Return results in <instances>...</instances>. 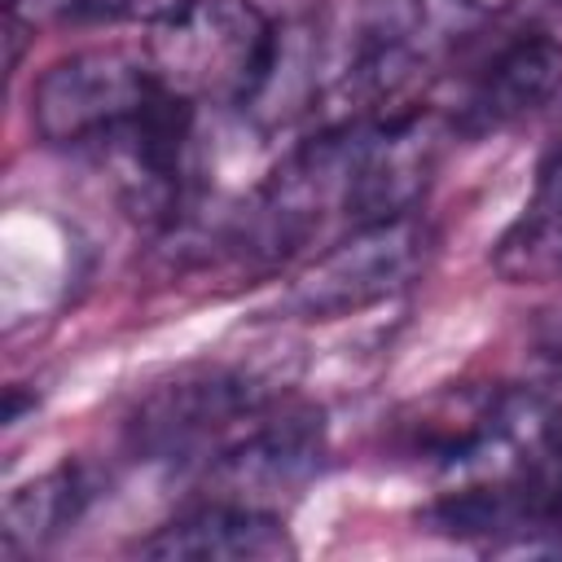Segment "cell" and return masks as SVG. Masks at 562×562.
<instances>
[{"label": "cell", "mask_w": 562, "mask_h": 562, "mask_svg": "<svg viewBox=\"0 0 562 562\" xmlns=\"http://www.w3.org/2000/svg\"><path fill=\"white\" fill-rule=\"evenodd\" d=\"M193 114L198 105L154 88L127 123L97 140L105 149L119 202L149 228H171L184 211L193 184Z\"/></svg>", "instance_id": "4"}, {"label": "cell", "mask_w": 562, "mask_h": 562, "mask_svg": "<svg viewBox=\"0 0 562 562\" xmlns=\"http://www.w3.org/2000/svg\"><path fill=\"white\" fill-rule=\"evenodd\" d=\"M281 31L255 0H184L149 26L145 66L189 105H246L268 83Z\"/></svg>", "instance_id": "1"}, {"label": "cell", "mask_w": 562, "mask_h": 562, "mask_svg": "<svg viewBox=\"0 0 562 562\" xmlns=\"http://www.w3.org/2000/svg\"><path fill=\"white\" fill-rule=\"evenodd\" d=\"M430 255H435V233L417 211L395 220L351 224L342 241H334L294 272V281L281 294V307L307 321L356 316L408 290L426 272Z\"/></svg>", "instance_id": "3"}, {"label": "cell", "mask_w": 562, "mask_h": 562, "mask_svg": "<svg viewBox=\"0 0 562 562\" xmlns=\"http://www.w3.org/2000/svg\"><path fill=\"white\" fill-rule=\"evenodd\" d=\"M540 347H544V356H549L553 364H562V312L540 329Z\"/></svg>", "instance_id": "13"}, {"label": "cell", "mask_w": 562, "mask_h": 562, "mask_svg": "<svg viewBox=\"0 0 562 562\" xmlns=\"http://www.w3.org/2000/svg\"><path fill=\"white\" fill-rule=\"evenodd\" d=\"M136 553L158 562H281L294 558V540L281 514L206 496L145 536Z\"/></svg>", "instance_id": "9"}, {"label": "cell", "mask_w": 562, "mask_h": 562, "mask_svg": "<svg viewBox=\"0 0 562 562\" xmlns=\"http://www.w3.org/2000/svg\"><path fill=\"white\" fill-rule=\"evenodd\" d=\"M492 268L509 285H540L562 277V145L536 167L531 198L501 233Z\"/></svg>", "instance_id": "10"}, {"label": "cell", "mask_w": 562, "mask_h": 562, "mask_svg": "<svg viewBox=\"0 0 562 562\" xmlns=\"http://www.w3.org/2000/svg\"><path fill=\"white\" fill-rule=\"evenodd\" d=\"M443 145L448 123L426 105L391 119H360L347 180V224L413 215L439 171Z\"/></svg>", "instance_id": "7"}, {"label": "cell", "mask_w": 562, "mask_h": 562, "mask_svg": "<svg viewBox=\"0 0 562 562\" xmlns=\"http://www.w3.org/2000/svg\"><path fill=\"white\" fill-rule=\"evenodd\" d=\"M558 92H562V40L544 31H522L479 66L452 127L465 136H487L536 114Z\"/></svg>", "instance_id": "8"}, {"label": "cell", "mask_w": 562, "mask_h": 562, "mask_svg": "<svg viewBox=\"0 0 562 562\" xmlns=\"http://www.w3.org/2000/svg\"><path fill=\"white\" fill-rule=\"evenodd\" d=\"M184 0H70L75 13L97 18V22H145L158 26L167 22Z\"/></svg>", "instance_id": "12"}, {"label": "cell", "mask_w": 562, "mask_h": 562, "mask_svg": "<svg viewBox=\"0 0 562 562\" xmlns=\"http://www.w3.org/2000/svg\"><path fill=\"white\" fill-rule=\"evenodd\" d=\"M92 479L83 465L66 461L40 479H31L26 487H18L9 501H4V558H22V553H35L44 544H53L57 536H66L83 509L92 505Z\"/></svg>", "instance_id": "11"}, {"label": "cell", "mask_w": 562, "mask_h": 562, "mask_svg": "<svg viewBox=\"0 0 562 562\" xmlns=\"http://www.w3.org/2000/svg\"><path fill=\"white\" fill-rule=\"evenodd\" d=\"M325 470V426L312 408H268L246 435L206 461L215 501L281 514Z\"/></svg>", "instance_id": "6"}, {"label": "cell", "mask_w": 562, "mask_h": 562, "mask_svg": "<svg viewBox=\"0 0 562 562\" xmlns=\"http://www.w3.org/2000/svg\"><path fill=\"white\" fill-rule=\"evenodd\" d=\"M558 549H562V487H558Z\"/></svg>", "instance_id": "14"}, {"label": "cell", "mask_w": 562, "mask_h": 562, "mask_svg": "<svg viewBox=\"0 0 562 562\" xmlns=\"http://www.w3.org/2000/svg\"><path fill=\"white\" fill-rule=\"evenodd\" d=\"M154 88L145 57L83 48L44 66L31 83V127L48 145H97L105 132L127 123Z\"/></svg>", "instance_id": "5"}, {"label": "cell", "mask_w": 562, "mask_h": 562, "mask_svg": "<svg viewBox=\"0 0 562 562\" xmlns=\"http://www.w3.org/2000/svg\"><path fill=\"white\" fill-rule=\"evenodd\" d=\"M272 404L277 395L259 378L228 364H198L140 395L127 417V448L140 461L206 465Z\"/></svg>", "instance_id": "2"}]
</instances>
